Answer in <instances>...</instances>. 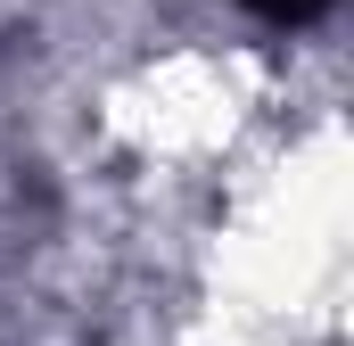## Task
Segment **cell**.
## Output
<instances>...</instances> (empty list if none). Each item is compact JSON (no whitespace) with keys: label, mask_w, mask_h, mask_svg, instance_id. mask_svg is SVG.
<instances>
[{"label":"cell","mask_w":354,"mask_h":346,"mask_svg":"<svg viewBox=\"0 0 354 346\" xmlns=\"http://www.w3.org/2000/svg\"><path fill=\"white\" fill-rule=\"evenodd\" d=\"M248 8H256V17H272V25H313L330 0H248Z\"/></svg>","instance_id":"6da1fadb"}]
</instances>
